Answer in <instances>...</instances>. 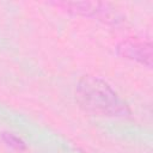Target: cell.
Instances as JSON below:
<instances>
[{
    "label": "cell",
    "instance_id": "1",
    "mask_svg": "<svg viewBox=\"0 0 153 153\" xmlns=\"http://www.w3.org/2000/svg\"><path fill=\"white\" fill-rule=\"evenodd\" d=\"M76 100L80 106L93 115L124 118L129 117L130 110L118 93L103 79L86 75L76 86Z\"/></svg>",
    "mask_w": 153,
    "mask_h": 153
},
{
    "label": "cell",
    "instance_id": "2",
    "mask_svg": "<svg viewBox=\"0 0 153 153\" xmlns=\"http://www.w3.org/2000/svg\"><path fill=\"white\" fill-rule=\"evenodd\" d=\"M56 6L66 10L67 12L84 16V17H104L110 18V11L114 10L110 4L93 2V1H67L56 2Z\"/></svg>",
    "mask_w": 153,
    "mask_h": 153
},
{
    "label": "cell",
    "instance_id": "3",
    "mask_svg": "<svg viewBox=\"0 0 153 153\" xmlns=\"http://www.w3.org/2000/svg\"><path fill=\"white\" fill-rule=\"evenodd\" d=\"M117 50L122 56L129 60H134L147 67H152V44L149 42L126 41L118 45Z\"/></svg>",
    "mask_w": 153,
    "mask_h": 153
},
{
    "label": "cell",
    "instance_id": "4",
    "mask_svg": "<svg viewBox=\"0 0 153 153\" xmlns=\"http://www.w3.org/2000/svg\"><path fill=\"white\" fill-rule=\"evenodd\" d=\"M1 137L4 140L5 143H7L10 147L14 148V149H19V151H23L26 148L25 143L23 140H20L18 136H16L14 134H11V133H2L1 134Z\"/></svg>",
    "mask_w": 153,
    "mask_h": 153
}]
</instances>
